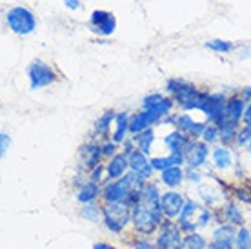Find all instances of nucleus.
I'll return each instance as SVG.
<instances>
[{"mask_svg": "<svg viewBox=\"0 0 251 249\" xmlns=\"http://www.w3.org/2000/svg\"><path fill=\"white\" fill-rule=\"evenodd\" d=\"M131 222L140 235H151L158 231L160 224L164 222V213L160 206L148 204L140 199V202L131 207Z\"/></svg>", "mask_w": 251, "mask_h": 249, "instance_id": "1", "label": "nucleus"}, {"mask_svg": "<svg viewBox=\"0 0 251 249\" xmlns=\"http://www.w3.org/2000/svg\"><path fill=\"white\" fill-rule=\"evenodd\" d=\"M6 24L15 35L27 37L37 29V15L25 6H13L6 11Z\"/></svg>", "mask_w": 251, "mask_h": 249, "instance_id": "2", "label": "nucleus"}, {"mask_svg": "<svg viewBox=\"0 0 251 249\" xmlns=\"http://www.w3.org/2000/svg\"><path fill=\"white\" fill-rule=\"evenodd\" d=\"M104 224L111 233H120L131 220V206L127 202H113L102 207Z\"/></svg>", "mask_w": 251, "mask_h": 249, "instance_id": "3", "label": "nucleus"}, {"mask_svg": "<svg viewBox=\"0 0 251 249\" xmlns=\"http://www.w3.org/2000/svg\"><path fill=\"white\" fill-rule=\"evenodd\" d=\"M27 78H29L31 89H42L46 86L55 84L58 80V73L51 64L44 62L40 58H35L27 68Z\"/></svg>", "mask_w": 251, "mask_h": 249, "instance_id": "4", "label": "nucleus"}, {"mask_svg": "<svg viewBox=\"0 0 251 249\" xmlns=\"http://www.w3.org/2000/svg\"><path fill=\"white\" fill-rule=\"evenodd\" d=\"M157 249H184V238L180 225H176L171 218L164 220L157 231Z\"/></svg>", "mask_w": 251, "mask_h": 249, "instance_id": "5", "label": "nucleus"}, {"mask_svg": "<svg viewBox=\"0 0 251 249\" xmlns=\"http://www.w3.org/2000/svg\"><path fill=\"white\" fill-rule=\"evenodd\" d=\"M89 29L99 37H111L117 29V19L111 11L95 9L89 15Z\"/></svg>", "mask_w": 251, "mask_h": 249, "instance_id": "6", "label": "nucleus"}, {"mask_svg": "<svg viewBox=\"0 0 251 249\" xmlns=\"http://www.w3.org/2000/svg\"><path fill=\"white\" fill-rule=\"evenodd\" d=\"M166 91L170 93L171 99L175 100V104H178L180 107L184 104H188L189 100L199 93V89H197L195 84L182 80V78H170V80L166 82Z\"/></svg>", "mask_w": 251, "mask_h": 249, "instance_id": "7", "label": "nucleus"}, {"mask_svg": "<svg viewBox=\"0 0 251 249\" xmlns=\"http://www.w3.org/2000/svg\"><path fill=\"white\" fill-rule=\"evenodd\" d=\"M133 195V189L129 184L126 182V178H119V180H107L102 186V199L106 204H113V202H127L129 197Z\"/></svg>", "mask_w": 251, "mask_h": 249, "instance_id": "8", "label": "nucleus"}, {"mask_svg": "<svg viewBox=\"0 0 251 249\" xmlns=\"http://www.w3.org/2000/svg\"><path fill=\"white\" fill-rule=\"evenodd\" d=\"M186 166L188 169H199L202 168L207 160V155H209V148H207L206 142H201V140H189V144L186 146Z\"/></svg>", "mask_w": 251, "mask_h": 249, "instance_id": "9", "label": "nucleus"}, {"mask_svg": "<svg viewBox=\"0 0 251 249\" xmlns=\"http://www.w3.org/2000/svg\"><path fill=\"white\" fill-rule=\"evenodd\" d=\"M246 106H248V100H246L242 95H231V97H227L226 111H224V120H222V124L239 125L240 122H242V119H244Z\"/></svg>", "mask_w": 251, "mask_h": 249, "instance_id": "10", "label": "nucleus"}, {"mask_svg": "<svg viewBox=\"0 0 251 249\" xmlns=\"http://www.w3.org/2000/svg\"><path fill=\"white\" fill-rule=\"evenodd\" d=\"M226 102L227 97L224 93H211L209 95V100L206 104V109H204V115L209 124H217L220 125L222 120H224V111H226Z\"/></svg>", "mask_w": 251, "mask_h": 249, "instance_id": "11", "label": "nucleus"}, {"mask_svg": "<svg viewBox=\"0 0 251 249\" xmlns=\"http://www.w3.org/2000/svg\"><path fill=\"white\" fill-rule=\"evenodd\" d=\"M78 158H80V166L82 169H86V171H91L95 166H99L102 164L100 160L104 158L102 155V148L99 142H86L84 146L80 148V153H78Z\"/></svg>", "mask_w": 251, "mask_h": 249, "instance_id": "12", "label": "nucleus"}, {"mask_svg": "<svg viewBox=\"0 0 251 249\" xmlns=\"http://www.w3.org/2000/svg\"><path fill=\"white\" fill-rule=\"evenodd\" d=\"M184 204H186V200L180 193H176V191H166L162 193L160 197V209H162L164 217L168 218H176L180 217V213L184 209Z\"/></svg>", "mask_w": 251, "mask_h": 249, "instance_id": "13", "label": "nucleus"}, {"mask_svg": "<svg viewBox=\"0 0 251 249\" xmlns=\"http://www.w3.org/2000/svg\"><path fill=\"white\" fill-rule=\"evenodd\" d=\"M127 158H129V169L131 171L138 173L140 176H144L146 180H150L151 176H153L155 168L151 166V158L146 153H142L140 149H135L127 155Z\"/></svg>", "mask_w": 251, "mask_h": 249, "instance_id": "14", "label": "nucleus"}, {"mask_svg": "<svg viewBox=\"0 0 251 249\" xmlns=\"http://www.w3.org/2000/svg\"><path fill=\"white\" fill-rule=\"evenodd\" d=\"M176 129H180L182 133H186L189 138H202V133L206 129V122H197L193 120V117H189L188 113H180V115H176Z\"/></svg>", "mask_w": 251, "mask_h": 249, "instance_id": "15", "label": "nucleus"}, {"mask_svg": "<svg viewBox=\"0 0 251 249\" xmlns=\"http://www.w3.org/2000/svg\"><path fill=\"white\" fill-rule=\"evenodd\" d=\"M127 171H129V158H127V155H126L124 151L111 156L106 166L107 180H119Z\"/></svg>", "mask_w": 251, "mask_h": 249, "instance_id": "16", "label": "nucleus"}, {"mask_svg": "<svg viewBox=\"0 0 251 249\" xmlns=\"http://www.w3.org/2000/svg\"><path fill=\"white\" fill-rule=\"evenodd\" d=\"M191 138L182 133L180 129H175V131H170L166 137H164V146L170 149V153H175V151H184L186 149V146L189 144Z\"/></svg>", "mask_w": 251, "mask_h": 249, "instance_id": "17", "label": "nucleus"}, {"mask_svg": "<svg viewBox=\"0 0 251 249\" xmlns=\"http://www.w3.org/2000/svg\"><path fill=\"white\" fill-rule=\"evenodd\" d=\"M102 197V187H99V184H95V182H86V184H82L78 187V191H76V200H78V204H91L95 200Z\"/></svg>", "mask_w": 251, "mask_h": 249, "instance_id": "18", "label": "nucleus"}, {"mask_svg": "<svg viewBox=\"0 0 251 249\" xmlns=\"http://www.w3.org/2000/svg\"><path fill=\"white\" fill-rule=\"evenodd\" d=\"M129 120H131V115L127 111L117 113V119H115V131H113V142L117 144H124L127 133H129Z\"/></svg>", "mask_w": 251, "mask_h": 249, "instance_id": "19", "label": "nucleus"}, {"mask_svg": "<svg viewBox=\"0 0 251 249\" xmlns=\"http://www.w3.org/2000/svg\"><path fill=\"white\" fill-rule=\"evenodd\" d=\"M186 178V171L182 166H171V168L160 171V180L168 187H178Z\"/></svg>", "mask_w": 251, "mask_h": 249, "instance_id": "20", "label": "nucleus"}, {"mask_svg": "<svg viewBox=\"0 0 251 249\" xmlns=\"http://www.w3.org/2000/svg\"><path fill=\"white\" fill-rule=\"evenodd\" d=\"M235 237H237V231H235L233 224H222L213 231V242L220 244V246H226V248H233Z\"/></svg>", "mask_w": 251, "mask_h": 249, "instance_id": "21", "label": "nucleus"}, {"mask_svg": "<svg viewBox=\"0 0 251 249\" xmlns=\"http://www.w3.org/2000/svg\"><path fill=\"white\" fill-rule=\"evenodd\" d=\"M133 140L137 144V149H140L142 153H146V155H150L151 148H153V142H155V129H153V127H148V129H144L142 133L135 135Z\"/></svg>", "mask_w": 251, "mask_h": 249, "instance_id": "22", "label": "nucleus"}, {"mask_svg": "<svg viewBox=\"0 0 251 249\" xmlns=\"http://www.w3.org/2000/svg\"><path fill=\"white\" fill-rule=\"evenodd\" d=\"M117 119V113L115 111H106L102 113L100 117L97 119L95 122V133H97V137H106L109 129H111V124L115 122Z\"/></svg>", "mask_w": 251, "mask_h": 249, "instance_id": "23", "label": "nucleus"}, {"mask_svg": "<svg viewBox=\"0 0 251 249\" xmlns=\"http://www.w3.org/2000/svg\"><path fill=\"white\" fill-rule=\"evenodd\" d=\"M233 158H231V151L227 149V146L224 148H215L213 149V166L220 171H224L231 166Z\"/></svg>", "mask_w": 251, "mask_h": 249, "instance_id": "24", "label": "nucleus"}, {"mask_svg": "<svg viewBox=\"0 0 251 249\" xmlns=\"http://www.w3.org/2000/svg\"><path fill=\"white\" fill-rule=\"evenodd\" d=\"M140 195H142V200L144 202H148V204H153V206H160V197H162V193H160V189H158L157 184H153V182H146L144 189L140 191Z\"/></svg>", "mask_w": 251, "mask_h": 249, "instance_id": "25", "label": "nucleus"}, {"mask_svg": "<svg viewBox=\"0 0 251 249\" xmlns=\"http://www.w3.org/2000/svg\"><path fill=\"white\" fill-rule=\"evenodd\" d=\"M209 91H201L199 89V93L195 95L193 99L189 100L188 104H184L182 109L184 111H191V109H199V111H204L206 109V104H207V100H209Z\"/></svg>", "mask_w": 251, "mask_h": 249, "instance_id": "26", "label": "nucleus"}, {"mask_svg": "<svg viewBox=\"0 0 251 249\" xmlns=\"http://www.w3.org/2000/svg\"><path fill=\"white\" fill-rule=\"evenodd\" d=\"M220 127V142L222 146H231L233 142H237V135H239V125L231 124H222Z\"/></svg>", "mask_w": 251, "mask_h": 249, "instance_id": "27", "label": "nucleus"}, {"mask_svg": "<svg viewBox=\"0 0 251 249\" xmlns=\"http://www.w3.org/2000/svg\"><path fill=\"white\" fill-rule=\"evenodd\" d=\"M222 215H224V218H226L229 224L233 225L242 224V213H240L239 206L235 202H227L226 206H224V209H222Z\"/></svg>", "mask_w": 251, "mask_h": 249, "instance_id": "28", "label": "nucleus"}, {"mask_svg": "<svg viewBox=\"0 0 251 249\" xmlns=\"http://www.w3.org/2000/svg\"><path fill=\"white\" fill-rule=\"evenodd\" d=\"M184 249H209L206 238L199 233H188L184 237Z\"/></svg>", "mask_w": 251, "mask_h": 249, "instance_id": "29", "label": "nucleus"}, {"mask_svg": "<svg viewBox=\"0 0 251 249\" xmlns=\"http://www.w3.org/2000/svg\"><path fill=\"white\" fill-rule=\"evenodd\" d=\"M206 48L215 51V53H229V51L235 50V44L229 42V40H224V38H215V40H207Z\"/></svg>", "mask_w": 251, "mask_h": 249, "instance_id": "30", "label": "nucleus"}, {"mask_svg": "<svg viewBox=\"0 0 251 249\" xmlns=\"http://www.w3.org/2000/svg\"><path fill=\"white\" fill-rule=\"evenodd\" d=\"M235 249H251V231L248 227H239L237 229Z\"/></svg>", "mask_w": 251, "mask_h": 249, "instance_id": "31", "label": "nucleus"}, {"mask_svg": "<svg viewBox=\"0 0 251 249\" xmlns=\"http://www.w3.org/2000/svg\"><path fill=\"white\" fill-rule=\"evenodd\" d=\"M217 140H220V127L217 124H207L204 133H202V142L215 144Z\"/></svg>", "mask_w": 251, "mask_h": 249, "instance_id": "32", "label": "nucleus"}, {"mask_svg": "<svg viewBox=\"0 0 251 249\" xmlns=\"http://www.w3.org/2000/svg\"><path fill=\"white\" fill-rule=\"evenodd\" d=\"M80 213L86 220H93V222H97L99 218H102V207L95 206L93 202H91V204H84Z\"/></svg>", "mask_w": 251, "mask_h": 249, "instance_id": "33", "label": "nucleus"}, {"mask_svg": "<svg viewBox=\"0 0 251 249\" xmlns=\"http://www.w3.org/2000/svg\"><path fill=\"white\" fill-rule=\"evenodd\" d=\"M100 148H102L104 158H111V156H115L119 153V144L113 142V140H104V142L100 144Z\"/></svg>", "mask_w": 251, "mask_h": 249, "instance_id": "34", "label": "nucleus"}, {"mask_svg": "<svg viewBox=\"0 0 251 249\" xmlns=\"http://www.w3.org/2000/svg\"><path fill=\"white\" fill-rule=\"evenodd\" d=\"M164 99H166V97H164V95H160V93L148 95V97H144V100H142V109H151V107L158 106Z\"/></svg>", "mask_w": 251, "mask_h": 249, "instance_id": "35", "label": "nucleus"}, {"mask_svg": "<svg viewBox=\"0 0 251 249\" xmlns=\"http://www.w3.org/2000/svg\"><path fill=\"white\" fill-rule=\"evenodd\" d=\"M104 173H106V166H104V164H99V166H95V168L89 171L88 180L99 184V182H102V178H104Z\"/></svg>", "mask_w": 251, "mask_h": 249, "instance_id": "36", "label": "nucleus"}, {"mask_svg": "<svg viewBox=\"0 0 251 249\" xmlns=\"http://www.w3.org/2000/svg\"><path fill=\"white\" fill-rule=\"evenodd\" d=\"M250 142H251V127L250 125H244L242 129H239L237 144H239V146H248Z\"/></svg>", "mask_w": 251, "mask_h": 249, "instance_id": "37", "label": "nucleus"}, {"mask_svg": "<svg viewBox=\"0 0 251 249\" xmlns=\"http://www.w3.org/2000/svg\"><path fill=\"white\" fill-rule=\"evenodd\" d=\"M0 144H2V146H0V149H2L0 153H2V158H4L7 149H9V146H11V138H9V135H7L6 131L0 133Z\"/></svg>", "mask_w": 251, "mask_h": 249, "instance_id": "38", "label": "nucleus"}, {"mask_svg": "<svg viewBox=\"0 0 251 249\" xmlns=\"http://www.w3.org/2000/svg\"><path fill=\"white\" fill-rule=\"evenodd\" d=\"M235 195H237V199H239L240 202H244V204H250L251 206V189L248 191L246 187H237Z\"/></svg>", "mask_w": 251, "mask_h": 249, "instance_id": "39", "label": "nucleus"}, {"mask_svg": "<svg viewBox=\"0 0 251 249\" xmlns=\"http://www.w3.org/2000/svg\"><path fill=\"white\" fill-rule=\"evenodd\" d=\"M64 6L68 7L69 11H78L82 9V2L80 0H64Z\"/></svg>", "mask_w": 251, "mask_h": 249, "instance_id": "40", "label": "nucleus"}, {"mask_svg": "<svg viewBox=\"0 0 251 249\" xmlns=\"http://www.w3.org/2000/svg\"><path fill=\"white\" fill-rule=\"evenodd\" d=\"M157 246H151V242L148 240H137V242L133 244V249H155Z\"/></svg>", "mask_w": 251, "mask_h": 249, "instance_id": "41", "label": "nucleus"}, {"mask_svg": "<svg viewBox=\"0 0 251 249\" xmlns=\"http://www.w3.org/2000/svg\"><path fill=\"white\" fill-rule=\"evenodd\" d=\"M186 178H189V180L193 182H201V173L197 171V169H188V173H186Z\"/></svg>", "mask_w": 251, "mask_h": 249, "instance_id": "42", "label": "nucleus"}, {"mask_svg": "<svg viewBox=\"0 0 251 249\" xmlns=\"http://www.w3.org/2000/svg\"><path fill=\"white\" fill-rule=\"evenodd\" d=\"M244 125H250L251 127V102H248V106H246V111H244V119H242Z\"/></svg>", "mask_w": 251, "mask_h": 249, "instance_id": "43", "label": "nucleus"}, {"mask_svg": "<svg viewBox=\"0 0 251 249\" xmlns=\"http://www.w3.org/2000/svg\"><path fill=\"white\" fill-rule=\"evenodd\" d=\"M242 97H244L246 100H248V102H251V86H248V87H244V89H242Z\"/></svg>", "mask_w": 251, "mask_h": 249, "instance_id": "44", "label": "nucleus"}, {"mask_svg": "<svg viewBox=\"0 0 251 249\" xmlns=\"http://www.w3.org/2000/svg\"><path fill=\"white\" fill-rule=\"evenodd\" d=\"M209 249H233V248H226V246H220L217 242H211L209 244Z\"/></svg>", "mask_w": 251, "mask_h": 249, "instance_id": "45", "label": "nucleus"}, {"mask_svg": "<svg viewBox=\"0 0 251 249\" xmlns=\"http://www.w3.org/2000/svg\"><path fill=\"white\" fill-rule=\"evenodd\" d=\"M93 249H113L109 244H95Z\"/></svg>", "mask_w": 251, "mask_h": 249, "instance_id": "46", "label": "nucleus"}, {"mask_svg": "<svg viewBox=\"0 0 251 249\" xmlns=\"http://www.w3.org/2000/svg\"><path fill=\"white\" fill-rule=\"evenodd\" d=\"M248 151H250V153H251V142L248 144Z\"/></svg>", "mask_w": 251, "mask_h": 249, "instance_id": "47", "label": "nucleus"}]
</instances>
